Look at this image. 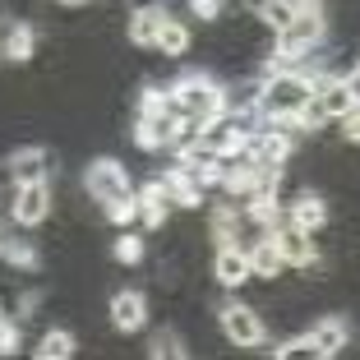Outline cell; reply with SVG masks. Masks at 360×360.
I'll list each match as a JSON object with an SVG mask.
<instances>
[{
	"instance_id": "ffe728a7",
	"label": "cell",
	"mask_w": 360,
	"mask_h": 360,
	"mask_svg": "<svg viewBox=\"0 0 360 360\" xmlns=\"http://www.w3.org/2000/svg\"><path fill=\"white\" fill-rule=\"evenodd\" d=\"M111 259H116V264H125V268H139L143 259H148V245H143V236H134V231H125V226H120V240L111 245Z\"/></svg>"
},
{
	"instance_id": "277c9868",
	"label": "cell",
	"mask_w": 360,
	"mask_h": 360,
	"mask_svg": "<svg viewBox=\"0 0 360 360\" xmlns=\"http://www.w3.org/2000/svg\"><path fill=\"white\" fill-rule=\"evenodd\" d=\"M5 212H10V222L19 226V231H37V226H46V222H51V212H56L51 180H23Z\"/></svg>"
},
{
	"instance_id": "ba28073f",
	"label": "cell",
	"mask_w": 360,
	"mask_h": 360,
	"mask_svg": "<svg viewBox=\"0 0 360 360\" xmlns=\"http://www.w3.org/2000/svg\"><path fill=\"white\" fill-rule=\"evenodd\" d=\"M176 134H180V116H176V111H139V120H134V143L143 153L176 148Z\"/></svg>"
},
{
	"instance_id": "9a60e30c",
	"label": "cell",
	"mask_w": 360,
	"mask_h": 360,
	"mask_svg": "<svg viewBox=\"0 0 360 360\" xmlns=\"http://www.w3.org/2000/svg\"><path fill=\"white\" fill-rule=\"evenodd\" d=\"M305 333H309V342H314L319 360L342 356V351H347V342H351V328H347V319H342V314H323V319H314Z\"/></svg>"
},
{
	"instance_id": "ac0fdd59",
	"label": "cell",
	"mask_w": 360,
	"mask_h": 360,
	"mask_svg": "<svg viewBox=\"0 0 360 360\" xmlns=\"http://www.w3.org/2000/svg\"><path fill=\"white\" fill-rule=\"evenodd\" d=\"M245 255H250V273L264 277V282H277V277L286 273V264H282V255H277V245H273V236H268V231H259V240L250 245Z\"/></svg>"
},
{
	"instance_id": "8992f818",
	"label": "cell",
	"mask_w": 360,
	"mask_h": 360,
	"mask_svg": "<svg viewBox=\"0 0 360 360\" xmlns=\"http://www.w3.org/2000/svg\"><path fill=\"white\" fill-rule=\"evenodd\" d=\"M84 194L102 208V203H111V199H120L125 190H134V180H129V171H125V162H116V158H93L84 167Z\"/></svg>"
},
{
	"instance_id": "4316f807",
	"label": "cell",
	"mask_w": 360,
	"mask_h": 360,
	"mask_svg": "<svg viewBox=\"0 0 360 360\" xmlns=\"http://www.w3.org/2000/svg\"><path fill=\"white\" fill-rule=\"evenodd\" d=\"M60 10H84V5H93V0H56Z\"/></svg>"
},
{
	"instance_id": "7a4b0ae2",
	"label": "cell",
	"mask_w": 360,
	"mask_h": 360,
	"mask_svg": "<svg viewBox=\"0 0 360 360\" xmlns=\"http://www.w3.org/2000/svg\"><path fill=\"white\" fill-rule=\"evenodd\" d=\"M323 42H328V19H323V10H305V5H300L296 19L273 32L268 60L273 65H305L309 56L323 51Z\"/></svg>"
},
{
	"instance_id": "d6986e66",
	"label": "cell",
	"mask_w": 360,
	"mask_h": 360,
	"mask_svg": "<svg viewBox=\"0 0 360 360\" xmlns=\"http://www.w3.org/2000/svg\"><path fill=\"white\" fill-rule=\"evenodd\" d=\"M75 351H79V338L70 328H42V333H37L32 356H37V360H70Z\"/></svg>"
},
{
	"instance_id": "6da1fadb",
	"label": "cell",
	"mask_w": 360,
	"mask_h": 360,
	"mask_svg": "<svg viewBox=\"0 0 360 360\" xmlns=\"http://www.w3.org/2000/svg\"><path fill=\"white\" fill-rule=\"evenodd\" d=\"M309 97H314V75L300 65H273L264 79L255 84V116L277 120L286 129H300Z\"/></svg>"
},
{
	"instance_id": "9c48e42d",
	"label": "cell",
	"mask_w": 360,
	"mask_h": 360,
	"mask_svg": "<svg viewBox=\"0 0 360 360\" xmlns=\"http://www.w3.org/2000/svg\"><path fill=\"white\" fill-rule=\"evenodd\" d=\"M37 51V28L19 14H0V60L5 65H23Z\"/></svg>"
},
{
	"instance_id": "2e32d148",
	"label": "cell",
	"mask_w": 360,
	"mask_h": 360,
	"mask_svg": "<svg viewBox=\"0 0 360 360\" xmlns=\"http://www.w3.org/2000/svg\"><path fill=\"white\" fill-rule=\"evenodd\" d=\"M139 194V222L148 226V231H158V226H167L171 217V190H167V180H148Z\"/></svg>"
},
{
	"instance_id": "d4e9b609",
	"label": "cell",
	"mask_w": 360,
	"mask_h": 360,
	"mask_svg": "<svg viewBox=\"0 0 360 360\" xmlns=\"http://www.w3.org/2000/svg\"><path fill=\"white\" fill-rule=\"evenodd\" d=\"M14 347H19V328L0 314V356H14Z\"/></svg>"
},
{
	"instance_id": "52a82bcc",
	"label": "cell",
	"mask_w": 360,
	"mask_h": 360,
	"mask_svg": "<svg viewBox=\"0 0 360 360\" xmlns=\"http://www.w3.org/2000/svg\"><path fill=\"white\" fill-rule=\"evenodd\" d=\"M268 236H273V245H277V255H282V264H286V268H296V273H300L305 264H314V259H319L314 236H309L305 226L286 222V217H282V222H277Z\"/></svg>"
},
{
	"instance_id": "e0dca14e",
	"label": "cell",
	"mask_w": 360,
	"mask_h": 360,
	"mask_svg": "<svg viewBox=\"0 0 360 360\" xmlns=\"http://www.w3.org/2000/svg\"><path fill=\"white\" fill-rule=\"evenodd\" d=\"M10 171H14V180H51L56 176V153L51 148H19V153H10Z\"/></svg>"
},
{
	"instance_id": "5b68a950",
	"label": "cell",
	"mask_w": 360,
	"mask_h": 360,
	"mask_svg": "<svg viewBox=\"0 0 360 360\" xmlns=\"http://www.w3.org/2000/svg\"><path fill=\"white\" fill-rule=\"evenodd\" d=\"M217 328H222V338L231 342V347H240V351H255V347L268 342L264 314H259L255 305H245V300H226V305L217 309Z\"/></svg>"
},
{
	"instance_id": "cb8c5ba5",
	"label": "cell",
	"mask_w": 360,
	"mask_h": 360,
	"mask_svg": "<svg viewBox=\"0 0 360 360\" xmlns=\"http://www.w3.org/2000/svg\"><path fill=\"white\" fill-rule=\"evenodd\" d=\"M153 356H185V347H180V338L176 333H158V338H153Z\"/></svg>"
},
{
	"instance_id": "44dd1931",
	"label": "cell",
	"mask_w": 360,
	"mask_h": 360,
	"mask_svg": "<svg viewBox=\"0 0 360 360\" xmlns=\"http://www.w3.org/2000/svg\"><path fill=\"white\" fill-rule=\"evenodd\" d=\"M296 10H300L296 0H264V5H259V14H255V19L264 23L268 32H277V28H286V23L296 19Z\"/></svg>"
},
{
	"instance_id": "8fae6325",
	"label": "cell",
	"mask_w": 360,
	"mask_h": 360,
	"mask_svg": "<svg viewBox=\"0 0 360 360\" xmlns=\"http://www.w3.org/2000/svg\"><path fill=\"white\" fill-rule=\"evenodd\" d=\"M162 19H167V5H162V0H139L134 10H129V23H125L129 46H139V51H153V37H158Z\"/></svg>"
},
{
	"instance_id": "30bf717a",
	"label": "cell",
	"mask_w": 360,
	"mask_h": 360,
	"mask_svg": "<svg viewBox=\"0 0 360 360\" xmlns=\"http://www.w3.org/2000/svg\"><path fill=\"white\" fill-rule=\"evenodd\" d=\"M212 282L226 286V291H240L245 282H255L245 245H236V240H217V255H212Z\"/></svg>"
},
{
	"instance_id": "5bb4252c",
	"label": "cell",
	"mask_w": 360,
	"mask_h": 360,
	"mask_svg": "<svg viewBox=\"0 0 360 360\" xmlns=\"http://www.w3.org/2000/svg\"><path fill=\"white\" fill-rule=\"evenodd\" d=\"M153 51H158L162 60H185V56L194 51V28L185 19H176V14H167L158 37H153Z\"/></svg>"
},
{
	"instance_id": "603a6c76",
	"label": "cell",
	"mask_w": 360,
	"mask_h": 360,
	"mask_svg": "<svg viewBox=\"0 0 360 360\" xmlns=\"http://www.w3.org/2000/svg\"><path fill=\"white\" fill-rule=\"evenodd\" d=\"M296 356L319 360V351H314V342H309V333H296V338H286L282 347H277V360H296Z\"/></svg>"
},
{
	"instance_id": "4fadbf2b",
	"label": "cell",
	"mask_w": 360,
	"mask_h": 360,
	"mask_svg": "<svg viewBox=\"0 0 360 360\" xmlns=\"http://www.w3.org/2000/svg\"><path fill=\"white\" fill-rule=\"evenodd\" d=\"M286 222H296V226H305L309 236H319L323 226H328V203H323V194L296 190L291 199H286Z\"/></svg>"
},
{
	"instance_id": "484cf974",
	"label": "cell",
	"mask_w": 360,
	"mask_h": 360,
	"mask_svg": "<svg viewBox=\"0 0 360 360\" xmlns=\"http://www.w3.org/2000/svg\"><path fill=\"white\" fill-rule=\"evenodd\" d=\"M342 84H347V93H351V102H356V106H360V60H356V65H351L347 75H342Z\"/></svg>"
},
{
	"instance_id": "7c38bea8",
	"label": "cell",
	"mask_w": 360,
	"mask_h": 360,
	"mask_svg": "<svg viewBox=\"0 0 360 360\" xmlns=\"http://www.w3.org/2000/svg\"><path fill=\"white\" fill-rule=\"evenodd\" d=\"M106 309H111L106 319H111V328H116V333H139L143 323H148V296H143V291H129V286L116 291Z\"/></svg>"
},
{
	"instance_id": "3957f363",
	"label": "cell",
	"mask_w": 360,
	"mask_h": 360,
	"mask_svg": "<svg viewBox=\"0 0 360 360\" xmlns=\"http://www.w3.org/2000/svg\"><path fill=\"white\" fill-rule=\"evenodd\" d=\"M167 97H171V111H176L180 120H194V125H203V120L226 111V84L212 79V75L176 79V84H167Z\"/></svg>"
},
{
	"instance_id": "7402d4cb",
	"label": "cell",
	"mask_w": 360,
	"mask_h": 360,
	"mask_svg": "<svg viewBox=\"0 0 360 360\" xmlns=\"http://www.w3.org/2000/svg\"><path fill=\"white\" fill-rule=\"evenodd\" d=\"M102 217H106L111 226H129V222H139V194H134V190H125L120 199L102 203Z\"/></svg>"
}]
</instances>
